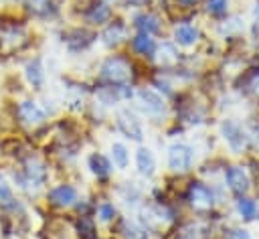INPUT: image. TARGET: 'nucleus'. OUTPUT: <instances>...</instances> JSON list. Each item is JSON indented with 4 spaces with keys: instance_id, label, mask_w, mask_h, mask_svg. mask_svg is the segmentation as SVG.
<instances>
[{
    "instance_id": "f257e3e1",
    "label": "nucleus",
    "mask_w": 259,
    "mask_h": 239,
    "mask_svg": "<svg viewBox=\"0 0 259 239\" xmlns=\"http://www.w3.org/2000/svg\"><path fill=\"white\" fill-rule=\"evenodd\" d=\"M168 180L172 184V194L176 203L182 207L184 215L210 219L217 223L229 219L231 198L219 180H210L200 174H192L184 180H174V178Z\"/></svg>"
},
{
    "instance_id": "f03ea898",
    "label": "nucleus",
    "mask_w": 259,
    "mask_h": 239,
    "mask_svg": "<svg viewBox=\"0 0 259 239\" xmlns=\"http://www.w3.org/2000/svg\"><path fill=\"white\" fill-rule=\"evenodd\" d=\"M8 174L22 198H26L28 203H38L45 188L57 176V170L40 148L30 146L20 158L10 162Z\"/></svg>"
},
{
    "instance_id": "7ed1b4c3",
    "label": "nucleus",
    "mask_w": 259,
    "mask_h": 239,
    "mask_svg": "<svg viewBox=\"0 0 259 239\" xmlns=\"http://www.w3.org/2000/svg\"><path fill=\"white\" fill-rule=\"evenodd\" d=\"M150 67L140 65L127 51L101 53L91 69V83L97 85H142Z\"/></svg>"
},
{
    "instance_id": "20e7f679",
    "label": "nucleus",
    "mask_w": 259,
    "mask_h": 239,
    "mask_svg": "<svg viewBox=\"0 0 259 239\" xmlns=\"http://www.w3.org/2000/svg\"><path fill=\"white\" fill-rule=\"evenodd\" d=\"M172 122H176L186 132L208 128L214 122L212 99L204 95L198 87H184L172 97Z\"/></svg>"
},
{
    "instance_id": "39448f33",
    "label": "nucleus",
    "mask_w": 259,
    "mask_h": 239,
    "mask_svg": "<svg viewBox=\"0 0 259 239\" xmlns=\"http://www.w3.org/2000/svg\"><path fill=\"white\" fill-rule=\"evenodd\" d=\"M10 122L12 126L28 136L32 140V144L38 146V136L45 134L47 140H49V132H51V117L49 113L45 111L38 95L34 93H20L18 97L12 99L10 103Z\"/></svg>"
},
{
    "instance_id": "423d86ee",
    "label": "nucleus",
    "mask_w": 259,
    "mask_h": 239,
    "mask_svg": "<svg viewBox=\"0 0 259 239\" xmlns=\"http://www.w3.org/2000/svg\"><path fill=\"white\" fill-rule=\"evenodd\" d=\"M204 156L206 154L200 148V144L190 138L168 140L164 144V176L184 180L196 174Z\"/></svg>"
},
{
    "instance_id": "0eeeda50",
    "label": "nucleus",
    "mask_w": 259,
    "mask_h": 239,
    "mask_svg": "<svg viewBox=\"0 0 259 239\" xmlns=\"http://www.w3.org/2000/svg\"><path fill=\"white\" fill-rule=\"evenodd\" d=\"M87 188L91 186H85L83 178L79 180L75 174H59L45 188L38 205L45 215H71Z\"/></svg>"
},
{
    "instance_id": "6e6552de",
    "label": "nucleus",
    "mask_w": 259,
    "mask_h": 239,
    "mask_svg": "<svg viewBox=\"0 0 259 239\" xmlns=\"http://www.w3.org/2000/svg\"><path fill=\"white\" fill-rule=\"evenodd\" d=\"M214 138L219 142V150L227 158H245L251 154V142L245 120L237 115H221L214 120Z\"/></svg>"
},
{
    "instance_id": "1a4fd4ad",
    "label": "nucleus",
    "mask_w": 259,
    "mask_h": 239,
    "mask_svg": "<svg viewBox=\"0 0 259 239\" xmlns=\"http://www.w3.org/2000/svg\"><path fill=\"white\" fill-rule=\"evenodd\" d=\"M132 105L138 109V113L146 120V124L154 130H164L172 122V103L164 95H160L150 85L142 83L136 89Z\"/></svg>"
},
{
    "instance_id": "9d476101",
    "label": "nucleus",
    "mask_w": 259,
    "mask_h": 239,
    "mask_svg": "<svg viewBox=\"0 0 259 239\" xmlns=\"http://www.w3.org/2000/svg\"><path fill=\"white\" fill-rule=\"evenodd\" d=\"M208 24L200 16H188V18H172L166 36L186 55L198 53L204 41L208 38Z\"/></svg>"
},
{
    "instance_id": "9b49d317",
    "label": "nucleus",
    "mask_w": 259,
    "mask_h": 239,
    "mask_svg": "<svg viewBox=\"0 0 259 239\" xmlns=\"http://www.w3.org/2000/svg\"><path fill=\"white\" fill-rule=\"evenodd\" d=\"M113 136L123 138L125 142H130L132 146L144 144L148 142V130L150 126L146 124V120L138 113V109L132 103L119 105L111 111L109 115V126H107Z\"/></svg>"
},
{
    "instance_id": "f8f14e48",
    "label": "nucleus",
    "mask_w": 259,
    "mask_h": 239,
    "mask_svg": "<svg viewBox=\"0 0 259 239\" xmlns=\"http://www.w3.org/2000/svg\"><path fill=\"white\" fill-rule=\"evenodd\" d=\"M81 166H83V172L89 178L93 190L107 192L117 178V172H115L105 148L97 146V148L85 150V154L81 158Z\"/></svg>"
},
{
    "instance_id": "ddd939ff",
    "label": "nucleus",
    "mask_w": 259,
    "mask_h": 239,
    "mask_svg": "<svg viewBox=\"0 0 259 239\" xmlns=\"http://www.w3.org/2000/svg\"><path fill=\"white\" fill-rule=\"evenodd\" d=\"M32 47V30L24 16L6 20L0 16V51L6 55H20Z\"/></svg>"
},
{
    "instance_id": "4468645a",
    "label": "nucleus",
    "mask_w": 259,
    "mask_h": 239,
    "mask_svg": "<svg viewBox=\"0 0 259 239\" xmlns=\"http://www.w3.org/2000/svg\"><path fill=\"white\" fill-rule=\"evenodd\" d=\"M219 182L227 190L229 198H237V196L255 192L251 174H249L247 164H245L243 158H227L225 164H223V168H221Z\"/></svg>"
},
{
    "instance_id": "2eb2a0df",
    "label": "nucleus",
    "mask_w": 259,
    "mask_h": 239,
    "mask_svg": "<svg viewBox=\"0 0 259 239\" xmlns=\"http://www.w3.org/2000/svg\"><path fill=\"white\" fill-rule=\"evenodd\" d=\"M132 32H144V34H152L156 38H164L170 26V20L164 12V8L150 6V8H142V10H134L125 14Z\"/></svg>"
},
{
    "instance_id": "dca6fc26",
    "label": "nucleus",
    "mask_w": 259,
    "mask_h": 239,
    "mask_svg": "<svg viewBox=\"0 0 259 239\" xmlns=\"http://www.w3.org/2000/svg\"><path fill=\"white\" fill-rule=\"evenodd\" d=\"M61 45L71 57H83L97 49V30L81 24V22H71L61 28Z\"/></svg>"
},
{
    "instance_id": "f3484780",
    "label": "nucleus",
    "mask_w": 259,
    "mask_h": 239,
    "mask_svg": "<svg viewBox=\"0 0 259 239\" xmlns=\"http://www.w3.org/2000/svg\"><path fill=\"white\" fill-rule=\"evenodd\" d=\"M109 192L119 203L123 213H136L138 207L144 203V198L148 194V188H146V182L138 180L136 176L130 178L127 174H123L121 178H115V182L111 184Z\"/></svg>"
},
{
    "instance_id": "a211bd4d",
    "label": "nucleus",
    "mask_w": 259,
    "mask_h": 239,
    "mask_svg": "<svg viewBox=\"0 0 259 239\" xmlns=\"http://www.w3.org/2000/svg\"><path fill=\"white\" fill-rule=\"evenodd\" d=\"M132 174L142 180V182H156L162 176L160 168V156L154 146L148 142L134 146V156H132Z\"/></svg>"
},
{
    "instance_id": "6ab92c4d",
    "label": "nucleus",
    "mask_w": 259,
    "mask_h": 239,
    "mask_svg": "<svg viewBox=\"0 0 259 239\" xmlns=\"http://www.w3.org/2000/svg\"><path fill=\"white\" fill-rule=\"evenodd\" d=\"M132 36L130 22L123 12H119L109 24L97 30V49L101 53H113V51H125V45Z\"/></svg>"
},
{
    "instance_id": "aec40b11",
    "label": "nucleus",
    "mask_w": 259,
    "mask_h": 239,
    "mask_svg": "<svg viewBox=\"0 0 259 239\" xmlns=\"http://www.w3.org/2000/svg\"><path fill=\"white\" fill-rule=\"evenodd\" d=\"M219 225L221 223L210 219L184 215L164 239H217Z\"/></svg>"
},
{
    "instance_id": "412c9836",
    "label": "nucleus",
    "mask_w": 259,
    "mask_h": 239,
    "mask_svg": "<svg viewBox=\"0 0 259 239\" xmlns=\"http://www.w3.org/2000/svg\"><path fill=\"white\" fill-rule=\"evenodd\" d=\"M20 81L26 87L28 93L40 95V93L47 91V81H49L47 63L38 53H30L22 59V63H20Z\"/></svg>"
},
{
    "instance_id": "4be33fe9",
    "label": "nucleus",
    "mask_w": 259,
    "mask_h": 239,
    "mask_svg": "<svg viewBox=\"0 0 259 239\" xmlns=\"http://www.w3.org/2000/svg\"><path fill=\"white\" fill-rule=\"evenodd\" d=\"M229 87L239 99H245L259 109V61L245 65L229 81Z\"/></svg>"
},
{
    "instance_id": "5701e85b",
    "label": "nucleus",
    "mask_w": 259,
    "mask_h": 239,
    "mask_svg": "<svg viewBox=\"0 0 259 239\" xmlns=\"http://www.w3.org/2000/svg\"><path fill=\"white\" fill-rule=\"evenodd\" d=\"M20 14L34 24L57 22L63 16V6L59 0H16Z\"/></svg>"
},
{
    "instance_id": "b1692460",
    "label": "nucleus",
    "mask_w": 259,
    "mask_h": 239,
    "mask_svg": "<svg viewBox=\"0 0 259 239\" xmlns=\"http://www.w3.org/2000/svg\"><path fill=\"white\" fill-rule=\"evenodd\" d=\"M123 215V209L119 207V203L113 198V194L107 192H99L95 190V209H93V217L99 225V229L103 233H109L113 229V225L119 221V217Z\"/></svg>"
},
{
    "instance_id": "393cba45",
    "label": "nucleus",
    "mask_w": 259,
    "mask_h": 239,
    "mask_svg": "<svg viewBox=\"0 0 259 239\" xmlns=\"http://www.w3.org/2000/svg\"><path fill=\"white\" fill-rule=\"evenodd\" d=\"M229 219L241 223V225H255L259 223V198L255 192L243 194L237 198H231L229 203Z\"/></svg>"
},
{
    "instance_id": "a878e982",
    "label": "nucleus",
    "mask_w": 259,
    "mask_h": 239,
    "mask_svg": "<svg viewBox=\"0 0 259 239\" xmlns=\"http://www.w3.org/2000/svg\"><path fill=\"white\" fill-rule=\"evenodd\" d=\"M158 41L156 36L152 34H144V32H132L127 45H125V51L140 63V65H146V67H152L154 63V57H156V49H158Z\"/></svg>"
},
{
    "instance_id": "bb28decb",
    "label": "nucleus",
    "mask_w": 259,
    "mask_h": 239,
    "mask_svg": "<svg viewBox=\"0 0 259 239\" xmlns=\"http://www.w3.org/2000/svg\"><path fill=\"white\" fill-rule=\"evenodd\" d=\"M109 235L113 239H156L150 233V229L134 213H123L119 221L113 225V229L109 231Z\"/></svg>"
},
{
    "instance_id": "cd10ccee",
    "label": "nucleus",
    "mask_w": 259,
    "mask_h": 239,
    "mask_svg": "<svg viewBox=\"0 0 259 239\" xmlns=\"http://www.w3.org/2000/svg\"><path fill=\"white\" fill-rule=\"evenodd\" d=\"M105 152H107V156H109V160H111V164H113V168H115V172H117V174H121V176H123V174L132 172L134 146H132L130 142H125L123 138L113 136V138L107 142Z\"/></svg>"
},
{
    "instance_id": "c85d7f7f",
    "label": "nucleus",
    "mask_w": 259,
    "mask_h": 239,
    "mask_svg": "<svg viewBox=\"0 0 259 239\" xmlns=\"http://www.w3.org/2000/svg\"><path fill=\"white\" fill-rule=\"evenodd\" d=\"M184 55L186 53H182L168 36H164L158 41V49H156V57H154L152 67L158 71H174L176 67L182 65Z\"/></svg>"
},
{
    "instance_id": "c756f323",
    "label": "nucleus",
    "mask_w": 259,
    "mask_h": 239,
    "mask_svg": "<svg viewBox=\"0 0 259 239\" xmlns=\"http://www.w3.org/2000/svg\"><path fill=\"white\" fill-rule=\"evenodd\" d=\"M233 12H235L233 0H202V4H200V18L206 24L221 22L227 16H231Z\"/></svg>"
},
{
    "instance_id": "7c9ffc66",
    "label": "nucleus",
    "mask_w": 259,
    "mask_h": 239,
    "mask_svg": "<svg viewBox=\"0 0 259 239\" xmlns=\"http://www.w3.org/2000/svg\"><path fill=\"white\" fill-rule=\"evenodd\" d=\"M200 4L202 0H166L162 4L168 20L172 18H188V16H200Z\"/></svg>"
},
{
    "instance_id": "2f4dec72",
    "label": "nucleus",
    "mask_w": 259,
    "mask_h": 239,
    "mask_svg": "<svg viewBox=\"0 0 259 239\" xmlns=\"http://www.w3.org/2000/svg\"><path fill=\"white\" fill-rule=\"evenodd\" d=\"M71 225H73V231H75L77 239H93L99 233H103L93 215H79V217L71 215Z\"/></svg>"
},
{
    "instance_id": "473e14b6",
    "label": "nucleus",
    "mask_w": 259,
    "mask_h": 239,
    "mask_svg": "<svg viewBox=\"0 0 259 239\" xmlns=\"http://www.w3.org/2000/svg\"><path fill=\"white\" fill-rule=\"evenodd\" d=\"M217 239H255V235H253L251 227L241 225V223H237L233 219H225L219 225Z\"/></svg>"
},
{
    "instance_id": "72a5a7b5",
    "label": "nucleus",
    "mask_w": 259,
    "mask_h": 239,
    "mask_svg": "<svg viewBox=\"0 0 259 239\" xmlns=\"http://www.w3.org/2000/svg\"><path fill=\"white\" fill-rule=\"evenodd\" d=\"M14 196H18V192H16L12 180H10L8 168H0V207L10 203Z\"/></svg>"
},
{
    "instance_id": "f704fd0d",
    "label": "nucleus",
    "mask_w": 259,
    "mask_h": 239,
    "mask_svg": "<svg viewBox=\"0 0 259 239\" xmlns=\"http://www.w3.org/2000/svg\"><path fill=\"white\" fill-rule=\"evenodd\" d=\"M247 132H249V142H251V154L259 156V109L245 120Z\"/></svg>"
},
{
    "instance_id": "c9c22d12",
    "label": "nucleus",
    "mask_w": 259,
    "mask_h": 239,
    "mask_svg": "<svg viewBox=\"0 0 259 239\" xmlns=\"http://www.w3.org/2000/svg\"><path fill=\"white\" fill-rule=\"evenodd\" d=\"M156 4H158V0H119V12L127 14V12H134V10L156 6Z\"/></svg>"
},
{
    "instance_id": "e433bc0d",
    "label": "nucleus",
    "mask_w": 259,
    "mask_h": 239,
    "mask_svg": "<svg viewBox=\"0 0 259 239\" xmlns=\"http://www.w3.org/2000/svg\"><path fill=\"white\" fill-rule=\"evenodd\" d=\"M243 160H245V164H247V170H249V174H251V180H253V188H255V192H259V156H255V154H249V156H245Z\"/></svg>"
},
{
    "instance_id": "4c0bfd02",
    "label": "nucleus",
    "mask_w": 259,
    "mask_h": 239,
    "mask_svg": "<svg viewBox=\"0 0 259 239\" xmlns=\"http://www.w3.org/2000/svg\"><path fill=\"white\" fill-rule=\"evenodd\" d=\"M8 239H30V235H24V233H16V235H12V237H8Z\"/></svg>"
},
{
    "instance_id": "58836bf2",
    "label": "nucleus",
    "mask_w": 259,
    "mask_h": 239,
    "mask_svg": "<svg viewBox=\"0 0 259 239\" xmlns=\"http://www.w3.org/2000/svg\"><path fill=\"white\" fill-rule=\"evenodd\" d=\"M30 239H49V237H47L45 233H34V237L30 235Z\"/></svg>"
},
{
    "instance_id": "ea45409f",
    "label": "nucleus",
    "mask_w": 259,
    "mask_h": 239,
    "mask_svg": "<svg viewBox=\"0 0 259 239\" xmlns=\"http://www.w3.org/2000/svg\"><path fill=\"white\" fill-rule=\"evenodd\" d=\"M164 2H166V0H158V6L162 8V4H164Z\"/></svg>"
}]
</instances>
